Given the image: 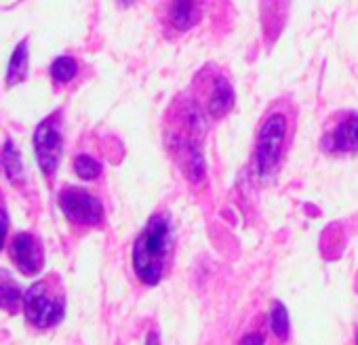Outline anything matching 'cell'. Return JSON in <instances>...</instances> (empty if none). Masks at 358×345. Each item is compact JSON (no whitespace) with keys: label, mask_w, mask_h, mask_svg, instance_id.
I'll list each match as a JSON object with an SVG mask.
<instances>
[{"label":"cell","mask_w":358,"mask_h":345,"mask_svg":"<svg viewBox=\"0 0 358 345\" xmlns=\"http://www.w3.org/2000/svg\"><path fill=\"white\" fill-rule=\"evenodd\" d=\"M169 236H171L169 221L162 215H154L150 217V221L145 223V228L141 230V234L133 244V253H131L133 272L148 286L158 284L162 278L164 259L171 242Z\"/></svg>","instance_id":"6da1fadb"},{"label":"cell","mask_w":358,"mask_h":345,"mask_svg":"<svg viewBox=\"0 0 358 345\" xmlns=\"http://www.w3.org/2000/svg\"><path fill=\"white\" fill-rule=\"evenodd\" d=\"M24 314L30 324L36 328H51L59 324L66 316L64 293L53 291L49 282H34L24 293Z\"/></svg>","instance_id":"7a4b0ae2"},{"label":"cell","mask_w":358,"mask_h":345,"mask_svg":"<svg viewBox=\"0 0 358 345\" xmlns=\"http://www.w3.org/2000/svg\"><path fill=\"white\" fill-rule=\"evenodd\" d=\"M34 152L41 170L47 177L57 172L62 154H64V131H62V112L47 116L34 131Z\"/></svg>","instance_id":"3957f363"},{"label":"cell","mask_w":358,"mask_h":345,"mask_svg":"<svg viewBox=\"0 0 358 345\" xmlns=\"http://www.w3.org/2000/svg\"><path fill=\"white\" fill-rule=\"evenodd\" d=\"M287 139V118L285 114H272L259 129L257 147H255V164L262 177H268L276 168L282 147Z\"/></svg>","instance_id":"277c9868"},{"label":"cell","mask_w":358,"mask_h":345,"mask_svg":"<svg viewBox=\"0 0 358 345\" xmlns=\"http://www.w3.org/2000/svg\"><path fill=\"white\" fill-rule=\"evenodd\" d=\"M59 209L72 223L99 226L103 221V205L85 188L66 186L59 194Z\"/></svg>","instance_id":"5b68a950"},{"label":"cell","mask_w":358,"mask_h":345,"mask_svg":"<svg viewBox=\"0 0 358 345\" xmlns=\"http://www.w3.org/2000/svg\"><path fill=\"white\" fill-rule=\"evenodd\" d=\"M9 255H11V261L15 263V267L26 276H36L45 267V249H43L41 240L30 232H20L11 240Z\"/></svg>","instance_id":"8992f818"},{"label":"cell","mask_w":358,"mask_h":345,"mask_svg":"<svg viewBox=\"0 0 358 345\" xmlns=\"http://www.w3.org/2000/svg\"><path fill=\"white\" fill-rule=\"evenodd\" d=\"M329 149L333 152H352L358 147V114H348L335 131L327 137Z\"/></svg>","instance_id":"52a82bcc"},{"label":"cell","mask_w":358,"mask_h":345,"mask_svg":"<svg viewBox=\"0 0 358 345\" xmlns=\"http://www.w3.org/2000/svg\"><path fill=\"white\" fill-rule=\"evenodd\" d=\"M234 101H236V95H234L232 85L228 82V78L226 76H215L213 87H211L209 105H207L209 114L213 118H224L234 108Z\"/></svg>","instance_id":"ba28073f"},{"label":"cell","mask_w":358,"mask_h":345,"mask_svg":"<svg viewBox=\"0 0 358 345\" xmlns=\"http://www.w3.org/2000/svg\"><path fill=\"white\" fill-rule=\"evenodd\" d=\"M28 72H30V45L28 41H22L13 49V55L7 66V78H5L7 87L11 89L22 85L28 78Z\"/></svg>","instance_id":"9c48e42d"},{"label":"cell","mask_w":358,"mask_h":345,"mask_svg":"<svg viewBox=\"0 0 358 345\" xmlns=\"http://www.w3.org/2000/svg\"><path fill=\"white\" fill-rule=\"evenodd\" d=\"M22 305H24V293L20 284L9 272L0 270V309L9 314H17Z\"/></svg>","instance_id":"30bf717a"},{"label":"cell","mask_w":358,"mask_h":345,"mask_svg":"<svg viewBox=\"0 0 358 345\" xmlns=\"http://www.w3.org/2000/svg\"><path fill=\"white\" fill-rule=\"evenodd\" d=\"M169 17L175 30L184 32L201 20V7L196 3H173Z\"/></svg>","instance_id":"8fae6325"},{"label":"cell","mask_w":358,"mask_h":345,"mask_svg":"<svg viewBox=\"0 0 358 345\" xmlns=\"http://www.w3.org/2000/svg\"><path fill=\"white\" fill-rule=\"evenodd\" d=\"M3 166H5V172L9 182L17 184L24 179V160H22V152L17 147V143L9 137L5 141V147H3Z\"/></svg>","instance_id":"7c38bea8"},{"label":"cell","mask_w":358,"mask_h":345,"mask_svg":"<svg viewBox=\"0 0 358 345\" xmlns=\"http://www.w3.org/2000/svg\"><path fill=\"white\" fill-rule=\"evenodd\" d=\"M270 328L278 339H287L291 330V318L282 301L274 299L270 305Z\"/></svg>","instance_id":"4fadbf2b"},{"label":"cell","mask_w":358,"mask_h":345,"mask_svg":"<svg viewBox=\"0 0 358 345\" xmlns=\"http://www.w3.org/2000/svg\"><path fill=\"white\" fill-rule=\"evenodd\" d=\"M51 78L57 82V85H64V82H70L76 74H78V64L74 57H68V55H62L57 57L53 64H51Z\"/></svg>","instance_id":"5bb4252c"},{"label":"cell","mask_w":358,"mask_h":345,"mask_svg":"<svg viewBox=\"0 0 358 345\" xmlns=\"http://www.w3.org/2000/svg\"><path fill=\"white\" fill-rule=\"evenodd\" d=\"M74 172H76L80 179H85V182H93V179H97L101 175V164L93 156L80 154L74 160Z\"/></svg>","instance_id":"9a60e30c"},{"label":"cell","mask_w":358,"mask_h":345,"mask_svg":"<svg viewBox=\"0 0 358 345\" xmlns=\"http://www.w3.org/2000/svg\"><path fill=\"white\" fill-rule=\"evenodd\" d=\"M7 232H9V215L5 209H0V251H3V247H5Z\"/></svg>","instance_id":"2e32d148"},{"label":"cell","mask_w":358,"mask_h":345,"mask_svg":"<svg viewBox=\"0 0 358 345\" xmlns=\"http://www.w3.org/2000/svg\"><path fill=\"white\" fill-rule=\"evenodd\" d=\"M241 345H264V335H259V332H249V335L243 337Z\"/></svg>","instance_id":"e0dca14e"},{"label":"cell","mask_w":358,"mask_h":345,"mask_svg":"<svg viewBox=\"0 0 358 345\" xmlns=\"http://www.w3.org/2000/svg\"><path fill=\"white\" fill-rule=\"evenodd\" d=\"M0 166H3V154H0Z\"/></svg>","instance_id":"ac0fdd59"},{"label":"cell","mask_w":358,"mask_h":345,"mask_svg":"<svg viewBox=\"0 0 358 345\" xmlns=\"http://www.w3.org/2000/svg\"><path fill=\"white\" fill-rule=\"evenodd\" d=\"M356 345H358V335H356Z\"/></svg>","instance_id":"d6986e66"}]
</instances>
